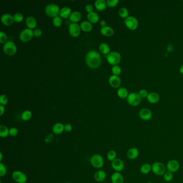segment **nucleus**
<instances>
[{"label":"nucleus","mask_w":183,"mask_h":183,"mask_svg":"<svg viewBox=\"0 0 183 183\" xmlns=\"http://www.w3.org/2000/svg\"><path fill=\"white\" fill-rule=\"evenodd\" d=\"M86 62L87 65L91 68H97L101 65V58L98 52L91 50L88 52L86 57Z\"/></svg>","instance_id":"nucleus-1"},{"label":"nucleus","mask_w":183,"mask_h":183,"mask_svg":"<svg viewBox=\"0 0 183 183\" xmlns=\"http://www.w3.org/2000/svg\"><path fill=\"white\" fill-rule=\"evenodd\" d=\"M166 169V166L162 162H155L152 165V172L158 176H163L165 173Z\"/></svg>","instance_id":"nucleus-2"},{"label":"nucleus","mask_w":183,"mask_h":183,"mask_svg":"<svg viewBox=\"0 0 183 183\" xmlns=\"http://www.w3.org/2000/svg\"><path fill=\"white\" fill-rule=\"evenodd\" d=\"M60 12V10L59 6L54 3L48 4L45 8V13L46 15L53 18L59 16Z\"/></svg>","instance_id":"nucleus-3"},{"label":"nucleus","mask_w":183,"mask_h":183,"mask_svg":"<svg viewBox=\"0 0 183 183\" xmlns=\"http://www.w3.org/2000/svg\"><path fill=\"white\" fill-rule=\"evenodd\" d=\"M107 61L110 65L115 66L119 63L121 60V55L116 51L110 52L106 56Z\"/></svg>","instance_id":"nucleus-4"},{"label":"nucleus","mask_w":183,"mask_h":183,"mask_svg":"<svg viewBox=\"0 0 183 183\" xmlns=\"http://www.w3.org/2000/svg\"><path fill=\"white\" fill-rule=\"evenodd\" d=\"M142 98L140 96L139 93H129L127 98V101L129 105L132 106H137L141 103Z\"/></svg>","instance_id":"nucleus-5"},{"label":"nucleus","mask_w":183,"mask_h":183,"mask_svg":"<svg viewBox=\"0 0 183 183\" xmlns=\"http://www.w3.org/2000/svg\"><path fill=\"white\" fill-rule=\"evenodd\" d=\"M3 50L6 54L12 56L17 52V47L15 43L12 41H8L4 44Z\"/></svg>","instance_id":"nucleus-6"},{"label":"nucleus","mask_w":183,"mask_h":183,"mask_svg":"<svg viewBox=\"0 0 183 183\" xmlns=\"http://www.w3.org/2000/svg\"><path fill=\"white\" fill-rule=\"evenodd\" d=\"M90 163L95 168H101L104 164L103 157L98 154L93 155L91 157Z\"/></svg>","instance_id":"nucleus-7"},{"label":"nucleus","mask_w":183,"mask_h":183,"mask_svg":"<svg viewBox=\"0 0 183 183\" xmlns=\"http://www.w3.org/2000/svg\"><path fill=\"white\" fill-rule=\"evenodd\" d=\"M125 24L129 29L130 30H135L139 26V21L134 16H129L125 19Z\"/></svg>","instance_id":"nucleus-8"},{"label":"nucleus","mask_w":183,"mask_h":183,"mask_svg":"<svg viewBox=\"0 0 183 183\" xmlns=\"http://www.w3.org/2000/svg\"><path fill=\"white\" fill-rule=\"evenodd\" d=\"M34 36L33 30L30 29H25L19 34V39L23 42H27L31 39Z\"/></svg>","instance_id":"nucleus-9"},{"label":"nucleus","mask_w":183,"mask_h":183,"mask_svg":"<svg viewBox=\"0 0 183 183\" xmlns=\"http://www.w3.org/2000/svg\"><path fill=\"white\" fill-rule=\"evenodd\" d=\"M13 178L16 182L18 183H26L27 181V176L21 171H15L12 175Z\"/></svg>","instance_id":"nucleus-10"},{"label":"nucleus","mask_w":183,"mask_h":183,"mask_svg":"<svg viewBox=\"0 0 183 183\" xmlns=\"http://www.w3.org/2000/svg\"><path fill=\"white\" fill-rule=\"evenodd\" d=\"M139 116L142 120L149 121L153 117V113L147 108H143L139 111Z\"/></svg>","instance_id":"nucleus-11"},{"label":"nucleus","mask_w":183,"mask_h":183,"mask_svg":"<svg viewBox=\"0 0 183 183\" xmlns=\"http://www.w3.org/2000/svg\"><path fill=\"white\" fill-rule=\"evenodd\" d=\"M180 164L178 161L171 160L169 161L166 164V168L168 171L173 173L177 172L179 170Z\"/></svg>","instance_id":"nucleus-12"},{"label":"nucleus","mask_w":183,"mask_h":183,"mask_svg":"<svg viewBox=\"0 0 183 183\" xmlns=\"http://www.w3.org/2000/svg\"><path fill=\"white\" fill-rule=\"evenodd\" d=\"M111 166L116 172L120 173L124 169V162L120 158H116L112 162Z\"/></svg>","instance_id":"nucleus-13"},{"label":"nucleus","mask_w":183,"mask_h":183,"mask_svg":"<svg viewBox=\"0 0 183 183\" xmlns=\"http://www.w3.org/2000/svg\"><path fill=\"white\" fill-rule=\"evenodd\" d=\"M81 27L78 23H72L69 26V32L70 34L74 37L79 36L81 33Z\"/></svg>","instance_id":"nucleus-14"},{"label":"nucleus","mask_w":183,"mask_h":183,"mask_svg":"<svg viewBox=\"0 0 183 183\" xmlns=\"http://www.w3.org/2000/svg\"><path fill=\"white\" fill-rule=\"evenodd\" d=\"M1 22L2 23L6 26L12 25L14 22V16L9 14H4L1 17Z\"/></svg>","instance_id":"nucleus-15"},{"label":"nucleus","mask_w":183,"mask_h":183,"mask_svg":"<svg viewBox=\"0 0 183 183\" xmlns=\"http://www.w3.org/2000/svg\"><path fill=\"white\" fill-rule=\"evenodd\" d=\"M109 82L112 87L117 88L120 86L121 84V79L119 76L112 75L109 77Z\"/></svg>","instance_id":"nucleus-16"},{"label":"nucleus","mask_w":183,"mask_h":183,"mask_svg":"<svg viewBox=\"0 0 183 183\" xmlns=\"http://www.w3.org/2000/svg\"><path fill=\"white\" fill-rule=\"evenodd\" d=\"M140 152L137 148H131L127 152V156L130 160H135L138 157Z\"/></svg>","instance_id":"nucleus-17"},{"label":"nucleus","mask_w":183,"mask_h":183,"mask_svg":"<svg viewBox=\"0 0 183 183\" xmlns=\"http://www.w3.org/2000/svg\"><path fill=\"white\" fill-rule=\"evenodd\" d=\"M111 181L112 183H124V178L122 174L118 172L113 173L112 175Z\"/></svg>","instance_id":"nucleus-18"},{"label":"nucleus","mask_w":183,"mask_h":183,"mask_svg":"<svg viewBox=\"0 0 183 183\" xmlns=\"http://www.w3.org/2000/svg\"><path fill=\"white\" fill-rule=\"evenodd\" d=\"M160 97L157 93H149L147 99L149 103L151 104H156L160 101Z\"/></svg>","instance_id":"nucleus-19"},{"label":"nucleus","mask_w":183,"mask_h":183,"mask_svg":"<svg viewBox=\"0 0 183 183\" xmlns=\"http://www.w3.org/2000/svg\"><path fill=\"white\" fill-rule=\"evenodd\" d=\"M94 178L98 182H103L106 178V173L103 170L97 171L94 175Z\"/></svg>","instance_id":"nucleus-20"},{"label":"nucleus","mask_w":183,"mask_h":183,"mask_svg":"<svg viewBox=\"0 0 183 183\" xmlns=\"http://www.w3.org/2000/svg\"><path fill=\"white\" fill-rule=\"evenodd\" d=\"M64 125L61 122H58L55 124L52 127L53 132L55 134H61V133H63L64 130Z\"/></svg>","instance_id":"nucleus-21"},{"label":"nucleus","mask_w":183,"mask_h":183,"mask_svg":"<svg viewBox=\"0 0 183 183\" xmlns=\"http://www.w3.org/2000/svg\"><path fill=\"white\" fill-rule=\"evenodd\" d=\"M26 25L28 27V29H32L37 26V21L36 18L33 16H29L26 18Z\"/></svg>","instance_id":"nucleus-22"},{"label":"nucleus","mask_w":183,"mask_h":183,"mask_svg":"<svg viewBox=\"0 0 183 183\" xmlns=\"http://www.w3.org/2000/svg\"><path fill=\"white\" fill-rule=\"evenodd\" d=\"M70 20L72 22V23H77V22L80 21L82 18V14L78 11H75L72 12L70 16Z\"/></svg>","instance_id":"nucleus-23"},{"label":"nucleus","mask_w":183,"mask_h":183,"mask_svg":"<svg viewBox=\"0 0 183 183\" xmlns=\"http://www.w3.org/2000/svg\"><path fill=\"white\" fill-rule=\"evenodd\" d=\"M71 14H72L71 9L68 6H65L61 9L60 12V16L63 18H67L68 17H70Z\"/></svg>","instance_id":"nucleus-24"},{"label":"nucleus","mask_w":183,"mask_h":183,"mask_svg":"<svg viewBox=\"0 0 183 183\" xmlns=\"http://www.w3.org/2000/svg\"><path fill=\"white\" fill-rule=\"evenodd\" d=\"M87 17H88L89 21L91 23H96L99 21V15L97 13L94 12V11L89 13L87 15Z\"/></svg>","instance_id":"nucleus-25"},{"label":"nucleus","mask_w":183,"mask_h":183,"mask_svg":"<svg viewBox=\"0 0 183 183\" xmlns=\"http://www.w3.org/2000/svg\"><path fill=\"white\" fill-rule=\"evenodd\" d=\"M95 6L97 10L102 11L105 10L107 4L105 0H96L95 2Z\"/></svg>","instance_id":"nucleus-26"},{"label":"nucleus","mask_w":183,"mask_h":183,"mask_svg":"<svg viewBox=\"0 0 183 183\" xmlns=\"http://www.w3.org/2000/svg\"><path fill=\"white\" fill-rule=\"evenodd\" d=\"M80 27L83 31L89 32L93 29V25L90 22L84 21L82 22V23L80 24Z\"/></svg>","instance_id":"nucleus-27"},{"label":"nucleus","mask_w":183,"mask_h":183,"mask_svg":"<svg viewBox=\"0 0 183 183\" xmlns=\"http://www.w3.org/2000/svg\"><path fill=\"white\" fill-rule=\"evenodd\" d=\"M101 32L104 36L110 37L114 34V30L110 26H106L105 27H101Z\"/></svg>","instance_id":"nucleus-28"},{"label":"nucleus","mask_w":183,"mask_h":183,"mask_svg":"<svg viewBox=\"0 0 183 183\" xmlns=\"http://www.w3.org/2000/svg\"><path fill=\"white\" fill-rule=\"evenodd\" d=\"M117 95L121 98H127L129 95V91L127 89L124 87H121L118 89L117 91Z\"/></svg>","instance_id":"nucleus-29"},{"label":"nucleus","mask_w":183,"mask_h":183,"mask_svg":"<svg viewBox=\"0 0 183 183\" xmlns=\"http://www.w3.org/2000/svg\"><path fill=\"white\" fill-rule=\"evenodd\" d=\"M99 50L100 52L104 54H108L110 52L109 45L105 42H103L99 45Z\"/></svg>","instance_id":"nucleus-30"},{"label":"nucleus","mask_w":183,"mask_h":183,"mask_svg":"<svg viewBox=\"0 0 183 183\" xmlns=\"http://www.w3.org/2000/svg\"><path fill=\"white\" fill-rule=\"evenodd\" d=\"M140 172L144 175H147L152 171V165L148 163H145L140 168Z\"/></svg>","instance_id":"nucleus-31"},{"label":"nucleus","mask_w":183,"mask_h":183,"mask_svg":"<svg viewBox=\"0 0 183 183\" xmlns=\"http://www.w3.org/2000/svg\"><path fill=\"white\" fill-rule=\"evenodd\" d=\"M9 135V129L5 125H0V137L2 138L6 137Z\"/></svg>","instance_id":"nucleus-32"},{"label":"nucleus","mask_w":183,"mask_h":183,"mask_svg":"<svg viewBox=\"0 0 183 183\" xmlns=\"http://www.w3.org/2000/svg\"><path fill=\"white\" fill-rule=\"evenodd\" d=\"M118 14L121 18L126 19L129 16V11L127 9L122 7L119 10Z\"/></svg>","instance_id":"nucleus-33"},{"label":"nucleus","mask_w":183,"mask_h":183,"mask_svg":"<svg viewBox=\"0 0 183 183\" xmlns=\"http://www.w3.org/2000/svg\"><path fill=\"white\" fill-rule=\"evenodd\" d=\"M117 154L116 151H114L113 150H109L107 154V160H109V161L112 162L117 158Z\"/></svg>","instance_id":"nucleus-34"},{"label":"nucleus","mask_w":183,"mask_h":183,"mask_svg":"<svg viewBox=\"0 0 183 183\" xmlns=\"http://www.w3.org/2000/svg\"><path fill=\"white\" fill-rule=\"evenodd\" d=\"M32 116L31 112L29 110H26L22 114V119L24 121L29 120L31 118Z\"/></svg>","instance_id":"nucleus-35"},{"label":"nucleus","mask_w":183,"mask_h":183,"mask_svg":"<svg viewBox=\"0 0 183 183\" xmlns=\"http://www.w3.org/2000/svg\"><path fill=\"white\" fill-rule=\"evenodd\" d=\"M62 23V20L60 16H58L53 18V24L56 27H59Z\"/></svg>","instance_id":"nucleus-36"},{"label":"nucleus","mask_w":183,"mask_h":183,"mask_svg":"<svg viewBox=\"0 0 183 183\" xmlns=\"http://www.w3.org/2000/svg\"><path fill=\"white\" fill-rule=\"evenodd\" d=\"M163 177H164V179L165 181L169 182V181H172L173 179V173L169 172V171H167L164 173Z\"/></svg>","instance_id":"nucleus-37"},{"label":"nucleus","mask_w":183,"mask_h":183,"mask_svg":"<svg viewBox=\"0 0 183 183\" xmlns=\"http://www.w3.org/2000/svg\"><path fill=\"white\" fill-rule=\"evenodd\" d=\"M112 72L114 75L118 76L121 73V68L119 66L115 65L112 68Z\"/></svg>","instance_id":"nucleus-38"},{"label":"nucleus","mask_w":183,"mask_h":183,"mask_svg":"<svg viewBox=\"0 0 183 183\" xmlns=\"http://www.w3.org/2000/svg\"><path fill=\"white\" fill-rule=\"evenodd\" d=\"M7 173V168L5 164L0 163V177H3Z\"/></svg>","instance_id":"nucleus-39"},{"label":"nucleus","mask_w":183,"mask_h":183,"mask_svg":"<svg viewBox=\"0 0 183 183\" xmlns=\"http://www.w3.org/2000/svg\"><path fill=\"white\" fill-rule=\"evenodd\" d=\"M8 37L6 36V34L3 31L0 32V42L1 44H5L7 42Z\"/></svg>","instance_id":"nucleus-40"},{"label":"nucleus","mask_w":183,"mask_h":183,"mask_svg":"<svg viewBox=\"0 0 183 183\" xmlns=\"http://www.w3.org/2000/svg\"><path fill=\"white\" fill-rule=\"evenodd\" d=\"M14 21L16 22H21L23 19V15L21 13H16L14 16Z\"/></svg>","instance_id":"nucleus-41"},{"label":"nucleus","mask_w":183,"mask_h":183,"mask_svg":"<svg viewBox=\"0 0 183 183\" xmlns=\"http://www.w3.org/2000/svg\"><path fill=\"white\" fill-rule=\"evenodd\" d=\"M18 134V130L16 127H11L9 129V135L12 137H16Z\"/></svg>","instance_id":"nucleus-42"},{"label":"nucleus","mask_w":183,"mask_h":183,"mask_svg":"<svg viewBox=\"0 0 183 183\" xmlns=\"http://www.w3.org/2000/svg\"><path fill=\"white\" fill-rule=\"evenodd\" d=\"M8 97H6L5 95H1L0 96V103L1 105H6V104L8 103Z\"/></svg>","instance_id":"nucleus-43"},{"label":"nucleus","mask_w":183,"mask_h":183,"mask_svg":"<svg viewBox=\"0 0 183 183\" xmlns=\"http://www.w3.org/2000/svg\"><path fill=\"white\" fill-rule=\"evenodd\" d=\"M119 3L118 0H107L106 4L107 6L109 7H114L116 6Z\"/></svg>","instance_id":"nucleus-44"},{"label":"nucleus","mask_w":183,"mask_h":183,"mask_svg":"<svg viewBox=\"0 0 183 183\" xmlns=\"http://www.w3.org/2000/svg\"><path fill=\"white\" fill-rule=\"evenodd\" d=\"M139 94L140 96L141 97V98H147L148 96L149 95V93L148 92V91L146 89H141V90H140L139 92Z\"/></svg>","instance_id":"nucleus-45"},{"label":"nucleus","mask_w":183,"mask_h":183,"mask_svg":"<svg viewBox=\"0 0 183 183\" xmlns=\"http://www.w3.org/2000/svg\"><path fill=\"white\" fill-rule=\"evenodd\" d=\"M73 129V127H72V125L70 124H66L64 126V130L66 132L70 133L72 131Z\"/></svg>","instance_id":"nucleus-46"},{"label":"nucleus","mask_w":183,"mask_h":183,"mask_svg":"<svg viewBox=\"0 0 183 183\" xmlns=\"http://www.w3.org/2000/svg\"><path fill=\"white\" fill-rule=\"evenodd\" d=\"M34 36H36L37 37H40L42 34V31L39 29H36L34 31Z\"/></svg>","instance_id":"nucleus-47"},{"label":"nucleus","mask_w":183,"mask_h":183,"mask_svg":"<svg viewBox=\"0 0 183 183\" xmlns=\"http://www.w3.org/2000/svg\"><path fill=\"white\" fill-rule=\"evenodd\" d=\"M86 10L87 12L89 13H90L93 11V5L91 4H87L86 6Z\"/></svg>","instance_id":"nucleus-48"},{"label":"nucleus","mask_w":183,"mask_h":183,"mask_svg":"<svg viewBox=\"0 0 183 183\" xmlns=\"http://www.w3.org/2000/svg\"><path fill=\"white\" fill-rule=\"evenodd\" d=\"M173 50V46L171 44H169L167 46V51L168 52H172Z\"/></svg>","instance_id":"nucleus-49"},{"label":"nucleus","mask_w":183,"mask_h":183,"mask_svg":"<svg viewBox=\"0 0 183 183\" xmlns=\"http://www.w3.org/2000/svg\"><path fill=\"white\" fill-rule=\"evenodd\" d=\"M5 112V107L4 106L0 105V116H2Z\"/></svg>","instance_id":"nucleus-50"},{"label":"nucleus","mask_w":183,"mask_h":183,"mask_svg":"<svg viewBox=\"0 0 183 183\" xmlns=\"http://www.w3.org/2000/svg\"><path fill=\"white\" fill-rule=\"evenodd\" d=\"M100 26H101V27H105L106 26V22L104 20H101L100 22Z\"/></svg>","instance_id":"nucleus-51"},{"label":"nucleus","mask_w":183,"mask_h":183,"mask_svg":"<svg viewBox=\"0 0 183 183\" xmlns=\"http://www.w3.org/2000/svg\"><path fill=\"white\" fill-rule=\"evenodd\" d=\"M179 72L181 74L183 75V65L181 66V67L179 68Z\"/></svg>","instance_id":"nucleus-52"},{"label":"nucleus","mask_w":183,"mask_h":183,"mask_svg":"<svg viewBox=\"0 0 183 183\" xmlns=\"http://www.w3.org/2000/svg\"><path fill=\"white\" fill-rule=\"evenodd\" d=\"M2 159H3V154L2 153H0V161L2 162Z\"/></svg>","instance_id":"nucleus-53"},{"label":"nucleus","mask_w":183,"mask_h":183,"mask_svg":"<svg viewBox=\"0 0 183 183\" xmlns=\"http://www.w3.org/2000/svg\"><path fill=\"white\" fill-rule=\"evenodd\" d=\"M69 183V182H66V183Z\"/></svg>","instance_id":"nucleus-54"},{"label":"nucleus","mask_w":183,"mask_h":183,"mask_svg":"<svg viewBox=\"0 0 183 183\" xmlns=\"http://www.w3.org/2000/svg\"></svg>","instance_id":"nucleus-55"}]
</instances>
